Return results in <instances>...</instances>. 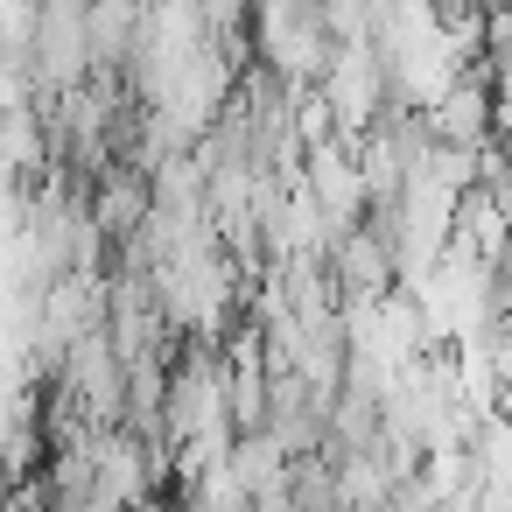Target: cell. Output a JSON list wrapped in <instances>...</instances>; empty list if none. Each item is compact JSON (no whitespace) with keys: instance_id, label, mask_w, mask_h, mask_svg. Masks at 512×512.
<instances>
[{"instance_id":"cell-1","label":"cell","mask_w":512,"mask_h":512,"mask_svg":"<svg viewBox=\"0 0 512 512\" xmlns=\"http://www.w3.org/2000/svg\"><path fill=\"white\" fill-rule=\"evenodd\" d=\"M337 50H344V43L330 36V8L281 0V8H260V15H253V64H267V71L288 78L295 92H323Z\"/></svg>"},{"instance_id":"cell-2","label":"cell","mask_w":512,"mask_h":512,"mask_svg":"<svg viewBox=\"0 0 512 512\" xmlns=\"http://www.w3.org/2000/svg\"><path fill=\"white\" fill-rule=\"evenodd\" d=\"M330 281H337V302L344 309H379L386 295H400V253H393V239H379L372 225L365 232H351L337 253H330Z\"/></svg>"},{"instance_id":"cell-3","label":"cell","mask_w":512,"mask_h":512,"mask_svg":"<svg viewBox=\"0 0 512 512\" xmlns=\"http://www.w3.org/2000/svg\"><path fill=\"white\" fill-rule=\"evenodd\" d=\"M428 120H435V141H442V148H456V155H491V148H498V78H456Z\"/></svg>"},{"instance_id":"cell-4","label":"cell","mask_w":512,"mask_h":512,"mask_svg":"<svg viewBox=\"0 0 512 512\" xmlns=\"http://www.w3.org/2000/svg\"><path fill=\"white\" fill-rule=\"evenodd\" d=\"M232 470H239V484L253 491V505L295 484V463L281 456V442H274V435H239V449H232Z\"/></svg>"}]
</instances>
